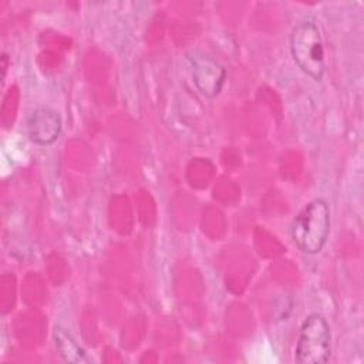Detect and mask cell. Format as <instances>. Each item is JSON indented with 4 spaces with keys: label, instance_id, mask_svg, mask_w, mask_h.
Returning <instances> with one entry per match:
<instances>
[{
    "label": "cell",
    "instance_id": "obj_6",
    "mask_svg": "<svg viewBox=\"0 0 364 364\" xmlns=\"http://www.w3.org/2000/svg\"><path fill=\"white\" fill-rule=\"evenodd\" d=\"M53 340L55 350L63 361L70 364H84L90 363L85 350L77 343L70 331L61 326H55L53 331Z\"/></svg>",
    "mask_w": 364,
    "mask_h": 364
},
{
    "label": "cell",
    "instance_id": "obj_5",
    "mask_svg": "<svg viewBox=\"0 0 364 364\" xmlns=\"http://www.w3.org/2000/svg\"><path fill=\"white\" fill-rule=\"evenodd\" d=\"M63 128L60 114L51 107H38L27 118V134L30 139L41 146L54 144Z\"/></svg>",
    "mask_w": 364,
    "mask_h": 364
},
{
    "label": "cell",
    "instance_id": "obj_2",
    "mask_svg": "<svg viewBox=\"0 0 364 364\" xmlns=\"http://www.w3.org/2000/svg\"><path fill=\"white\" fill-rule=\"evenodd\" d=\"M289 48L296 65L311 80L324 77V48L318 27L313 21L297 23L289 36Z\"/></svg>",
    "mask_w": 364,
    "mask_h": 364
},
{
    "label": "cell",
    "instance_id": "obj_1",
    "mask_svg": "<svg viewBox=\"0 0 364 364\" xmlns=\"http://www.w3.org/2000/svg\"><path fill=\"white\" fill-rule=\"evenodd\" d=\"M330 225L327 202L323 198H314L299 210L290 225L293 243L304 255H317L327 243Z\"/></svg>",
    "mask_w": 364,
    "mask_h": 364
},
{
    "label": "cell",
    "instance_id": "obj_4",
    "mask_svg": "<svg viewBox=\"0 0 364 364\" xmlns=\"http://www.w3.org/2000/svg\"><path fill=\"white\" fill-rule=\"evenodd\" d=\"M191 73L196 90L206 98H215L226 80V70L212 57L202 53L188 54Z\"/></svg>",
    "mask_w": 364,
    "mask_h": 364
},
{
    "label": "cell",
    "instance_id": "obj_3",
    "mask_svg": "<svg viewBox=\"0 0 364 364\" xmlns=\"http://www.w3.org/2000/svg\"><path fill=\"white\" fill-rule=\"evenodd\" d=\"M331 354V331L327 320L318 314H309L299 330L294 348L297 364H323Z\"/></svg>",
    "mask_w": 364,
    "mask_h": 364
}]
</instances>
